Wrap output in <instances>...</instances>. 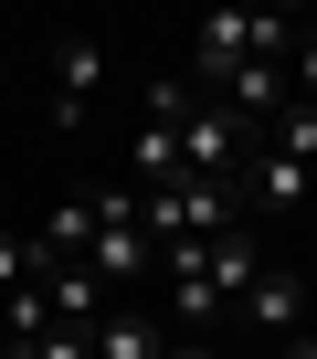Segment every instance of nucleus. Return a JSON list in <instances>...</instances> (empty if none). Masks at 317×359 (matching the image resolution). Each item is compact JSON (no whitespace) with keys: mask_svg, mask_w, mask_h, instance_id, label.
<instances>
[{"mask_svg":"<svg viewBox=\"0 0 317 359\" xmlns=\"http://www.w3.org/2000/svg\"><path fill=\"white\" fill-rule=\"evenodd\" d=\"M0 359H43V338H0Z\"/></svg>","mask_w":317,"mask_h":359,"instance_id":"423d86ee","label":"nucleus"},{"mask_svg":"<svg viewBox=\"0 0 317 359\" xmlns=\"http://www.w3.org/2000/svg\"><path fill=\"white\" fill-rule=\"evenodd\" d=\"M170 359H222V348H212V338H180V348H170Z\"/></svg>","mask_w":317,"mask_h":359,"instance_id":"0eeeda50","label":"nucleus"},{"mask_svg":"<svg viewBox=\"0 0 317 359\" xmlns=\"http://www.w3.org/2000/svg\"><path fill=\"white\" fill-rule=\"evenodd\" d=\"M306 191H317V180H306L296 158H275V148H254V169H243V201H254V212H296Z\"/></svg>","mask_w":317,"mask_h":359,"instance_id":"20e7f679","label":"nucleus"},{"mask_svg":"<svg viewBox=\"0 0 317 359\" xmlns=\"http://www.w3.org/2000/svg\"><path fill=\"white\" fill-rule=\"evenodd\" d=\"M106 43H53V127H85L95 95H106Z\"/></svg>","mask_w":317,"mask_h":359,"instance_id":"f257e3e1","label":"nucleus"},{"mask_svg":"<svg viewBox=\"0 0 317 359\" xmlns=\"http://www.w3.org/2000/svg\"><path fill=\"white\" fill-rule=\"evenodd\" d=\"M85 359H170V327H158L148 306H106L85 327Z\"/></svg>","mask_w":317,"mask_h":359,"instance_id":"f03ea898","label":"nucleus"},{"mask_svg":"<svg viewBox=\"0 0 317 359\" xmlns=\"http://www.w3.org/2000/svg\"><path fill=\"white\" fill-rule=\"evenodd\" d=\"M243 317H254L264 338H296V327H306V275H285V264H254V285H243Z\"/></svg>","mask_w":317,"mask_h":359,"instance_id":"7ed1b4c3","label":"nucleus"},{"mask_svg":"<svg viewBox=\"0 0 317 359\" xmlns=\"http://www.w3.org/2000/svg\"><path fill=\"white\" fill-rule=\"evenodd\" d=\"M275 359H317V327H296V338H275Z\"/></svg>","mask_w":317,"mask_h":359,"instance_id":"39448f33","label":"nucleus"}]
</instances>
